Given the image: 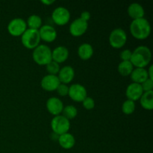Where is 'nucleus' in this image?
Listing matches in <instances>:
<instances>
[{"label": "nucleus", "instance_id": "6ab92c4d", "mask_svg": "<svg viewBox=\"0 0 153 153\" xmlns=\"http://www.w3.org/2000/svg\"><path fill=\"white\" fill-rule=\"evenodd\" d=\"M131 79L134 83L142 84L148 78L147 70L145 68H135L131 73Z\"/></svg>", "mask_w": 153, "mask_h": 153}, {"label": "nucleus", "instance_id": "aec40b11", "mask_svg": "<svg viewBox=\"0 0 153 153\" xmlns=\"http://www.w3.org/2000/svg\"><path fill=\"white\" fill-rule=\"evenodd\" d=\"M78 55L83 61L89 60L94 55V48L90 43H82L78 49Z\"/></svg>", "mask_w": 153, "mask_h": 153}, {"label": "nucleus", "instance_id": "4be33fe9", "mask_svg": "<svg viewBox=\"0 0 153 153\" xmlns=\"http://www.w3.org/2000/svg\"><path fill=\"white\" fill-rule=\"evenodd\" d=\"M134 70V66L131 61H121L117 67V70L123 76H130Z\"/></svg>", "mask_w": 153, "mask_h": 153}, {"label": "nucleus", "instance_id": "f8f14e48", "mask_svg": "<svg viewBox=\"0 0 153 153\" xmlns=\"http://www.w3.org/2000/svg\"><path fill=\"white\" fill-rule=\"evenodd\" d=\"M46 105L48 111L54 116L61 115L64 109L62 101L58 97H50L46 102Z\"/></svg>", "mask_w": 153, "mask_h": 153}, {"label": "nucleus", "instance_id": "7ed1b4c3", "mask_svg": "<svg viewBox=\"0 0 153 153\" xmlns=\"http://www.w3.org/2000/svg\"><path fill=\"white\" fill-rule=\"evenodd\" d=\"M32 58L36 64L46 66L51 61H52V50L46 45H39L33 51Z\"/></svg>", "mask_w": 153, "mask_h": 153}, {"label": "nucleus", "instance_id": "a878e982", "mask_svg": "<svg viewBox=\"0 0 153 153\" xmlns=\"http://www.w3.org/2000/svg\"><path fill=\"white\" fill-rule=\"evenodd\" d=\"M46 68L49 75H54V76H57V74H58V73H59L60 69H61L59 64L54 61H51L49 64H46Z\"/></svg>", "mask_w": 153, "mask_h": 153}, {"label": "nucleus", "instance_id": "4468645a", "mask_svg": "<svg viewBox=\"0 0 153 153\" xmlns=\"http://www.w3.org/2000/svg\"><path fill=\"white\" fill-rule=\"evenodd\" d=\"M143 94V91L141 88V85L140 84L134 83V82L129 84L126 91L127 100H131L133 102L140 100Z\"/></svg>", "mask_w": 153, "mask_h": 153}, {"label": "nucleus", "instance_id": "423d86ee", "mask_svg": "<svg viewBox=\"0 0 153 153\" xmlns=\"http://www.w3.org/2000/svg\"><path fill=\"white\" fill-rule=\"evenodd\" d=\"M108 41L113 48L120 49L123 47L127 41L126 32L121 28H114L110 33Z\"/></svg>", "mask_w": 153, "mask_h": 153}, {"label": "nucleus", "instance_id": "dca6fc26", "mask_svg": "<svg viewBox=\"0 0 153 153\" xmlns=\"http://www.w3.org/2000/svg\"><path fill=\"white\" fill-rule=\"evenodd\" d=\"M69 57V50L66 46H59L55 47L52 51V61L58 64L64 63L67 60Z\"/></svg>", "mask_w": 153, "mask_h": 153}, {"label": "nucleus", "instance_id": "c85d7f7f", "mask_svg": "<svg viewBox=\"0 0 153 153\" xmlns=\"http://www.w3.org/2000/svg\"><path fill=\"white\" fill-rule=\"evenodd\" d=\"M140 85H141L143 93L152 91L153 89V80L150 79H147L143 83L140 84Z\"/></svg>", "mask_w": 153, "mask_h": 153}, {"label": "nucleus", "instance_id": "f03ea898", "mask_svg": "<svg viewBox=\"0 0 153 153\" xmlns=\"http://www.w3.org/2000/svg\"><path fill=\"white\" fill-rule=\"evenodd\" d=\"M130 32L134 38L144 40L147 38L151 33V25L146 19H133L130 24Z\"/></svg>", "mask_w": 153, "mask_h": 153}, {"label": "nucleus", "instance_id": "9b49d317", "mask_svg": "<svg viewBox=\"0 0 153 153\" xmlns=\"http://www.w3.org/2000/svg\"><path fill=\"white\" fill-rule=\"evenodd\" d=\"M61 84L58 76H54V75H46L43 76L40 85L42 88L46 91H56L58 87Z\"/></svg>", "mask_w": 153, "mask_h": 153}, {"label": "nucleus", "instance_id": "39448f33", "mask_svg": "<svg viewBox=\"0 0 153 153\" xmlns=\"http://www.w3.org/2000/svg\"><path fill=\"white\" fill-rule=\"evenodd\" d=\"M51 128L57 135L65 134L68 132L70 128V120L61 114L55 116L51 121Z\"/></svg>", "mask_w": 153, "mask_h": 153}, {"label": "nucleus", "instance_id": "1a4fd4ad", "mask_svg": "<svg viewBox=\"0 0 153 153\" xmlns=\"http://www.w3.org/2000/svg\"><path fill=\"white\" fill-rule=\"evenodd\" d=\"M68 96L73 101L82 102L88 97V92H87L86 88L83 85L78 83L73 84L71 86L69 87Z\"/></svg>", "mask_w": 153, "mask_h": 153}, {"label": "nucleus", "instance_id": "9d476101", "mask_svg": "<svg viewBox=\"0 0 153 153\" xmlns=\"http://www.w3.org/2000/svg\"><path fill=\"white\" fill-rule=\"evenodd\" d=\"M88 28V22L79 17L71 22L70 25V32L73 37H80L86 32Z\"/></svg>", "mask_w": 153, "mask_h": 153}, {"label": "nucleus", "instance_id": "c756f323", "mask_svg": "<svg viewBox=\"0 0 153 153\" xmlns=\"http://www.w3.org/2000/svg\"><path fill=\"white\" fill-rule=\"evenodd\" d=\"M132 52L129 49H124L120 52V58L122 61H129L131 58Z\"/></svg>", "mask_w": 153, "mask_h": 153}, {"label": "nucleus", "instance_id": "2f4dec72", "mask_svg": "<svg viewBox=\"0 0 153 153\" xmlns=\"http://www.w3.org/2000/svg\"><path fill=\"white\" fill-rule=\"evenodd\" d=\"M147 74H148V78L153 80V76H152V65H151L149 67V70H147Z\"/></svg>", "mask_w": 153, "mask_h": 153}, {"label": "nucleus", "instance_id": "412c9836", "mask_svg": "<svg viewBox=\"0 0 153 153\" xmlns=\"http://www.w3.org/2000/svg\"><path fill=\"white\" fill-rule=\"evenodd\" d=\"M140 103L145 110L151 111L153 108V91L144 92L140 98Z\"/></svg>", "mask_w": 153, "mask_h": 153}, {"label": "nucleus", "instance_id": "f3484780", "mask_svg": "<svg viewBox=\"0 0 153 153\" xmlns=\"http://www.w3.org/2000/svg\"><path fill=\"white\" fill-rule=\"evenodd\" d=\"M127 12L128 16L132 19L143 18L145 14V10L143 6L137 2L131 3V4H129L127 9Z\"/></svg>", "mask_w": 153, "mask_h": 153}, {"label": "nucleus", "instance_id": "a211bd4d", "mask_svg": "<svg viewBox=\"0 0 153 153\" xmlns=\"http://www.w3.org/2000/svg\"><path fill=\"white\" fill-rule=\"evenodd\" d=\"M58 140L60 146L63 149H72L76 143V139H75L74 136L69 132L58 136Z\"/></svg>", "mask_w": 153, "mask_h": 153}, {"label": "nucleus", "instance_id": "7c9ffc66", "mask_svg": "<svg viewBox=\"0 0 153 153\" xmlns=\"http://www.w3.org/2000/svg\"><path fill=\"white\" fill-rule=\"evenodd\" d=\"M91 13H90L89 11H87V10H85V11L82 12V13H81V16H80V18L82 19H83V20L86 21V22H88V20H89L90 19H91Z\"/></svg>", "mask_w": 153, "mask_h": 153}, {"label": "nucleus", "instance_id": "20e7f679", "mask_svg": "<svg viewBox=\"0 0 153 153\" xmlns=\"http://www.w3.org/2000/svg\"><path fill=\"white\" fill-rule=\"evenodd\" d=\"M40 37L38 30L27 28L21 36V42L25 48L34 49L40 45Z\"/></svg>", "mask_w": 153, "mask_h": 153}, {"label": "nucleus", "instance_id": "bb28decb", "mask_svg": "<svg viewBox=\"0 0 153 153\" xmlns=\"http://www.w3.org/2000/svg\"><path fill=\"white\" fill-rule=\"evenodd\" d=\"M82 102L86 110H92L95 107V101L94 99L90 97H87Z\"/></svg>", "mask_w": 153, "mask_h": 153}, {"label": "nucleus", "instance_id": "b1692460", "mask_svg": "<svg viewBox=\"0 0 153 153\" xmlns=\"http://www.w3.org/2000/svg\"><path fill=\"white\" fill-rule=\"evenodd\" d=\"M62 116H64V117L67 118V120H72L74 119L78 114V110L74 105H67L65 107H64V109L62 111Z\"/></svg>", "mask_w": 153, "mask_h": 153}, {"label": "nucleus", "instance_id": "2eb2a0df", "mask_svg": "<svg viewBox=\"0 0 153 153\" xmlns=\"http://www.w3.org/2000/svg\"><path fill=\"white\" fill-rule=\"evenodd\" d=\"M58 79L61 84L70 83L75 77V70L71 66H64L60 69V71L58 74Z\"/></svg>", "mask_w": 153, "mask_h": 153}, {"label": "nucleus", "instance_id": "393cba45", "mask_svg": "<svg viewBox=\"0 0 153 153\" xmlns=\"http://www.w3.org/2000/svg\"><path fill=\"white\" fill-rule=\"evenodd\" d=\"M135 102L126 100L122 105V111L126 115H130L135 111Z\"/></svg>", "mask_w": 153, "mask_h": 153}, {"label": "nucleus", "instance_id": "473e14b6", "mask_svg": "<svg viewBox=\"0 0 153 153\" xmlns=\"http://www.w3.org/2000/svg\"><path fill=\"white\" fill-rule=\"evenodd\" d=\"M41 2L43 3V4H46V5H50V4H53V3L55 2V1H54V0H46V1L43 0V1H42Z\"/></svg>", "mask_w": 153, "mask_h": 153}, {"label": "nucleus", "instance_id": "6e6552de", "mask_svg": "<svg viewBox=\"0 0 153 153\" xmlns=\"http://www.w3.org/2000/svg\"><path fill=\"white\" fill-rule=\"evenodd\" d=\"M52 20L56 25H64L68 23L70 19V13L66 7L60 6L57 7L52 13Z\"/></svg>", "mask_w": 153, "mask_h": 153}, {"label": "nucleus", "instance_id": "ddd939ff", "mask_svg": "<svg viewBox=\"0 0 153 153\" xmlns=\"http://www.w3.org/2000/svg\"><path fill=\"white\" fill-rule=\"evenodd\" d=\"M38 31L40 40H44L47 43H52L57 38V31L52 25H43Z\"/></svg>", "mask_w": 153, "mask_h": 153}, {"label": "nucleus", "instance_id": "f257e3e1", "mask_svg": "<svg viewBox=\"0 0 153 153\" xmlns=\"http://www.w3.org/2000/svg\"><path fill=\"white\" fill-rule=\"evenodd\" d=\"M152 58V52L146 46H139L131 54L130 61L135 68H145L149 64Z\"/></svg>", "mask_w": 153, "mask_h": 153}, {"label": "nucleus", "instance_id": "5701e85b", "mask_svg": "<svg viewBox=\"0 0 153 153\" xmlns=\"http://www.w3.org/2000/svg\"><path fill=\"white\" fill-rule=\"evenodd\" d=\"M27 27L28 28L31 29L39 30L42 26V19L40 16L36 14H32L28 16L26 22Z\"/></svg>", "mask_w": 153, "mask_h": 153}, {"label": "nucleus", "instance_id": "0eeeda50", "mask_svg": "<svg viewBox=\"0 0 153 153\" xmlns=\"http://www.w3.org/2000/svg\"><path fill=\"white\" fill-rule=\"evenodd\" d=\"M7 29L10 35L14 37L22 36L27 29L26 22L22 18H14L9 22Z\"/></svg>", "mask_w": 153, "mask_h": 153}, {"label": "nucleus", "instance_id": "cd10ccee", "mask_svg": "<svg viewBox=\"0 0 153 153\" xmlns=\"http://www.w3.org/2000/svg\"><path fill=\"white\" fill-rule=\"evenodd\" d=\"M56 91L58 95L61 97H66V96H68L69 87L67 86V85L61 83L56 89Z\"/></svg>", "mask_w": 153, "mask_h": 153}]
</instances>
